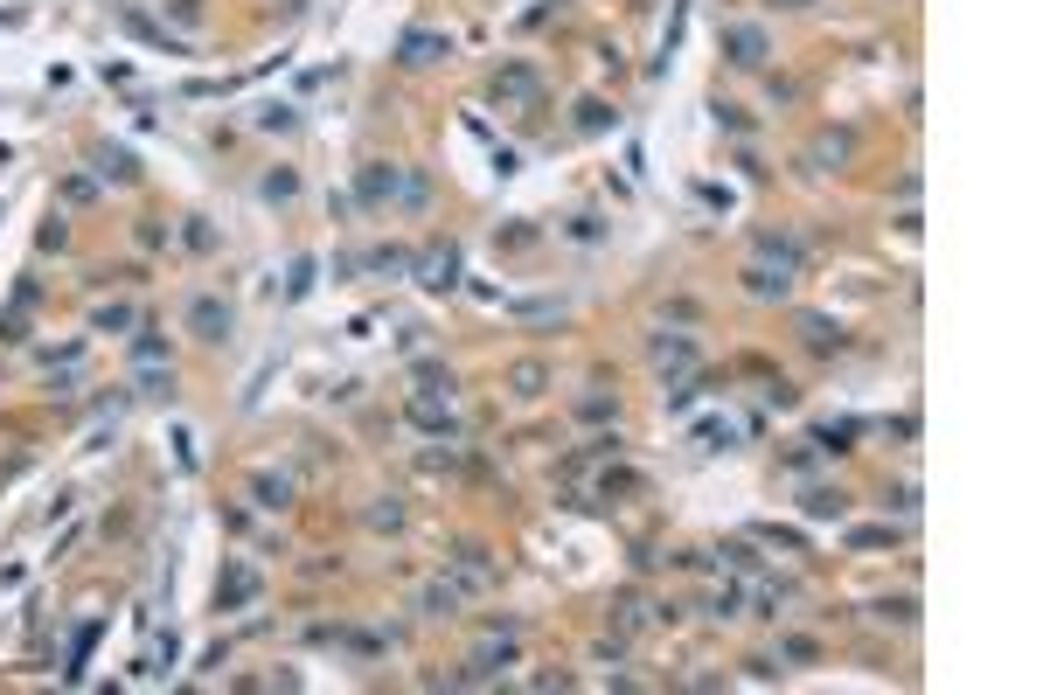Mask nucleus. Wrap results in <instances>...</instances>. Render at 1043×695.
Returning <instances> with one entry per match:
<instances>
[{
  "mask_svg": "<svg viewBox=\"0 0 1043 695\" xmlns=\"http://www.w3.org/2000/svg\"><path fill=\"white\" fill-rule=\"evenodd\" d=\"M133 355H140V362H160V334H153V327L140 334V341H133Z\"/></svg>",
  "mask_w": 1043,
  "mask_h": 695,
  "instance_id": "obj_14",
  "label": "nucleus"
},
{
  "mask_svg": "<svg viewBox=\"0 0 1043 695\" xmlns=\"http://www.w3.org/2000/svg\"><path fill=\"white\" fill-rule=\"evenodd\" d=\"M446 49H452V35H439V28H411L397 56H404V63H439Z\"/></svg>",
  "mask_w": 1043,
  "mask_h": 695,
  "instance_id": "obj_3",
  "label": "nucleus"
},
{
  "mask_svg": "<svg viewBox=\"0 0 1043 695\" xmlns=\"http://www.w3.org/2000/svg\"><path fill=\"white\" fill-rule=\"evenodd\" d=\"M452 278H459V251H452V244H432V258H425V285H432V292H446Z\"/></svg>",
  "mask_w": 1043,
  "mask_h": 695,
  "instance_id": "obj_5",
  "label": "nucleus"
},
{
  "mask_svg": "<svg viewBox=\"0 0 1043 695\" xmlns=\"http://www.w3.org/2000/svg\"><path fill=\"white\" fill-rule=\"evenodd\" d=\"M786 7H800V0H786Z\"/></svg>",
  "mask_w": 1043,
  "mask_h": 695,
  "instance_id": "obj_16",
  "label": "nucleus"
},
{
  "mask_svg": "<svg viewBox=\"0 0 1043 695\" xmlns=\"http://www.w3.org/2000/svg\"><path fill=\"white\" fill-rule=\"evenodd\" d=\"M578 126H585V133H598V126H612V112H605V105H598V98H592V105H585V119H578Z\"/></svg>",
  "mask_w": 1043,
  "mask_h": 695,
  "instance_id": "obj_13",
  "label": "nucleus"
},
{
  "mask_svg": "<svg viewBox=\"0 0 1043 695\" xmlns=\"http://www.w3.org/2000/svg\"><path fill=\"white\" fill-rule=\"evenodd\" d=\"M98 327H105V334H112V327H133V306H105V313H98Z\"/></svg>",
  "mask_w": 1043,
  "mask_h": 695,
  "instance_id": "obj_12",
  "label": "nucleus"
},
{
  "mask_svg": "<svg viewBox=\"0 0 1043 695\" xmlns=\"http://www.w3.org/2000/svg\"><path fill=\"white\" fill-rule=\"evenodd\" d=\"M251 598H258V577H251V570H230V577L216 584V605H251Z\"/></svg>",
  "mask_w": 1043,
  "mask_h": 695,
  "instance_id": "obj_6",
  "label": "nucleus"
},
{
  "mask_svg": "<svg viewBox=\"0 0 1043 695\" xmlns=\"http://www.w3.org/2000/svg\"><path fill=\"white\" fill-rule=\"evenodd\" d=\"M188 327H195L202 341H223V334H230V306H223V299H195V306H188Z\"/></svg>",
  "mask_w": 1043,
  "mask_h": 695,
  "instance_id": "obj_2",
  "label": "nucleus"
},
{
  "mask_svg": "<svg viewBox=\"0 0 1043 695\" xmlns=\"http://www.w3.org/2000/svg\"><path fill=\"white\" fill-rule=\"evenodd\" d=\"M724 49H731L738 70H758L765 63V28H724Z\"/></svg>",
  "mask_w": 1043,
  "mask_h": 695,
  "instance_id": "obj_1",
  "label": "nucleus"
},
{
  "mask_svg": "<svg viewBox=\"0 0 1043 695\" xmlns=\"http://www.w3.org/2000/svg\"><path fill=\"white\" fill-rule=\"evenodd\" d=\"M98 174H112V181H133L140 167H133V153H126V146H105V153H98Z\"/></svg>",
  "mask_w": 1043,
  "mask_h": 695,
  "instance_id": "obj_7",
  "label": "nucleus"
},
{
  "mask_svg": "<svg viewBox=\"0 0 1043 695\" xmlns=\"http://www.w3.org/2000/svg\"><path fill=\"white\" fill-rule=\"evenodd\" d=\"M751 292H765V299H772V292H786V272H765V265H751Z\"/></svg>",
  "mask_w": 1043,
  "mask_h": 695,
  "instance_id": "obj_11",
  "label": "nucleus"
},
{
  "mask_svg": "<svg viewBox=\"0 0 1043 695\" xmlns=\"http://www.w3.org/2000/svg\"><path fill=\"white\" fill-rule=\"evenodd\" d=\"M258 501H265V508H286V501H293V480H272V473H265V480H258Z\"/></svg>",
  "mask_w": 1043,
  "mask_h": 695,
  "instance_id": "obj_10",
  "label": "nucleus"
},
{
  "mask_svg": "<svg viewBox=\"0 0 1043 695\" xmlns=\"http://www.w3.org/2000/svg\"><path fill=\"white\" fill-rule=\"evenodd\" d=\"M536 91H543V84H536V70H522V63H515V70H501V84H494V98H501V105H529Z\"/></svg>",
  "mask_w": 1043,
  "mask_h": 695,
  "instance_id": "obj_4",
  "label": "nucleus"
},
{
  "mask_svg": "<svg viewBox=\"0 0 1043 695\" xmlns=\"http://www.w3.org/2000/svg\"><path fill=\"white\" fill-rule=\"evenodd\" d=\"M306 285H313V258H299V265H293V285H286V292H293V299H299Z\"/></svg>",
  "mask_w": 1043,
  "mask_h": 695,
  "instance_id": "obj_15",
  "label": "nucleus"
},
{
  "mask_svg": "<svg viewBox=\"0 0 1043 695\" xmlns=\"http://www.w3.org/2000/svg\"><path fill=\"white\" fill-rule=\"evenodd\" d=\"M508 383H515V397H536V390H543V362H522Z\"/></svg>",
  "mask_w": 1043,
  "mask_h": 695,
  "instance_id": "obj_9",
  "label": "nucleus"
},
{
  "mask_svg": "<svg viewBox=\"0 0 1043 695\" xmlns=\"http://www.w3.org/2000/svg\"><path fill=\"white\" fill-rule=\"evenodd\" d=\"M383 195H397V167H369L362 174V202H383Z\"/></svg>",
  "mask_w": 1043,
  "mask_h": 695,
  "instance_id": "obj_8",
  "label": "nucleus"
}]
</instances>
